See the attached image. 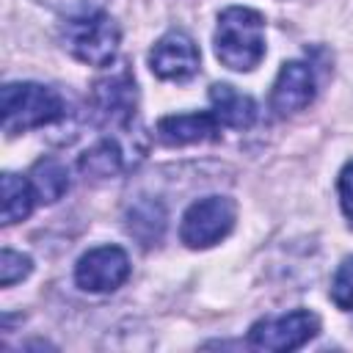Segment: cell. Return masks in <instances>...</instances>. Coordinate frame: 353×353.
<instances>
[{
	"label": "cell",
	"instance_id": "cell-19",
	"mask_svg": "<svg viewBox=\"0 0 353 353\" xmlns=\"http://www.w3.org/2000/svg\"><path fill=\"white\" fill-rule=\"evenodd\" d=\"M66 17H80V14H94V11H102L105 0H39Z\"/></svg>",
	"mask_w": 353,
	"mask_h": 353
},
{
	"label": "cell",
	"instance_id": "cell-8",
	"mask_svg": "<svg viewBox=\"0 0 353 353\" xmlns=\"http://www.w3.org/2000/svg\"><path fill=\"white\" fill-rule=\"evenodd\" d=\"M149 66L160 80H188L199 72V50L188 33L171 30L152 47Z\"/></svg>",
	"mask_w": 353,
	"mask_h": 353
},
{
	"label": "cell",
	"instance_id": "cell-1",
	"mask_svg": "<svg viewBox=\"0 0 353 353\" xmlns=\"http://www.w3.org/2000/svg\"><path fill=\"white\" fill-rule=\"evenodd\" d=\"M215 55L234 72H251L265 58V17L245 6H229L218 14Z\"/></svg>",
	"mask_w": 353,
	"mask_h": 353
},
{
	"label": "cell",
	"instance_id": "cell-7",
	"mask_svg": "<svg viewBox=\"0 0 353 353\" xmlns=\"http://www.w3.org/2000/svg\"><path fill=\"white\" fill-rule=\"evenodd\" d=\"M130 279V256L119 245H97L74 265V284L83 292H113Z\"/></svg>",
	"mask_w": 353,
	"mask_h": 353
},
{
	"label": "cell",
	"instance_id": "cell-6",
	"mask_svg": "<svg viewBox=\"0 0 353 353\" xmlns=\"http://www.w3.org/2000/svg\"><path fill=\"white\" fill-rule=\"evenodd\" d=\"M320 331V320L309 309H292L276 317H262L248 331V345L259 350L287 353L303 347L314 334Z\"/></svg>",
	"mask_w": 353,
	"mask_h": 353
},
{
	"label": "cell",
	"instance_id": "cell-3",
	"mask_svg": "<svg viewBox=\"0 0 353 353\" xmlns=\"http://www.w3.org/2000/svg\"><path fill=\"white\" fill-rule=\"evenodd\" d=\"M61 36L69 55L88 66H110L121 44V30L116 19L105 11L69 17Z\"/></svg>",
	"mask_w": 353,
	"mask_h": 353
},
{
	"label": "cell",
	"instance_id": "cell-2",
	"mask_svg": "<svg viewBox=\"0 0 353 353\" xmlns=\"http://www.w3.org/2000/svg\"><path fill=\"white\" fill-rule=\"evenodd\" d=\"M63 116V99L55 88L41 83H6L0 88V121L8 135H19Z\"/></svg>",
	"mask_w": 353,
	"mask_h": 353
},
{
	"label": "cell",
	"instance_id": "cell-4",
	"mask_svg": "<svg viewBox=\"0 0 353 353\" xmlns=\"http://www.w3.org/2000/svg\"><path fill=\"white\" fill-rule=\"evenodd\" d=\"M138 113V88L130 72H110L91 88V116L102 130L124 132Z\"/></svg>",
	"mask_w": 353,
	"mask_h": 353
},
{
	"label": "cell",
	"instance_id": "cell-17",
	"mask_svg": "<svg viewBox=\"0 0 353 353\" xmlns=\"http://www.w3.org/2000/svg\"><path fill=\"white\" fill-rule=\"evenodd\" d=\"M30 270H33V262H30L28 254L3 248V254H0V284L3 287H11V284L22 281L25 276H30Z\"/></svg>",
	"mask_w": 353,
	"mask_h": 353
},
{
	"label": "cell",
	"instance_id": "cell-11",
	"mask_svg": "<svg viewBox=\"0 0 353 353\" xmlns=\"http://www.w3.org/2000/svg\"><path fill=\"white\" fill-rule=\"evenodd\" d=\"M210 105L221 127L248 130L256 121V102L229 83H215L210 88Z\"/></svg>",
	"mask_w": 353,
	"mask_h": 353
},
{
	"label": "cell",
	"instance_id": "cell-16",
	"mask_svg": "<svg viewBox=\"0 0 353 353\" xmlns=\"http://www.w3.org/2000/svg\"><path fill=\"white\" fill-rule=\"evenodd\" d=\"M331 301L342 312H353V256L342 259L331 279Z\"/></svg>",
	"mask_w": 353,
	"mask_h": 353
},
{
	"label": "cell",
	"instance_id": "cell-14",
	"mask_svg": "<svg viewBox=\"0 0 353 353\" xmlns=\"http://www.w3.org/2000/svg\"><path fill=\"white\" fill-rule=\"evenodd\" d=\"M30 185L36 193V201L52 204L58 199H63V193L69 190V171L63 163H58L55 157H41L33 163L30 168Z\"/></svg>",
	"mask_w": 353,
	"mask_h": 353
},
{
	"label": "cell",
	"instance_id": "cell-12",
	"mask_svg": "<svg viewBox=\"0 0 353 353\" xmlns=\"http://www.w3.org/2000/svg\"><path fill=\"white\" fill-rule=\"evenodd\" d=\"M0 221L6 226L17 223V221H25L36 204V193H33V185L28 176H19L14 171H6L3 179H0Z\"/></svg>",
	"mask_w": 353,
	"mask_h": 353
},
{
	"label": "cell",
	"instance_id": "cell-18",
	"mask_svg": "<svg viewBox=\"0 0 353 353\" xmlns=\"http://www.w3.org/2000/svg\"><path fill=\"white\" fill-rule=\"evenodd\" d=\"M336 190H339V207L347 218V226L353 229V160H347L339 171V179H336Z\"/></svg>",
	"mask_w": 353,
	"mask_h": 353
},
{
	"label": "cell",
	"instance_id": "cell-9",
	"mask_svg": "<svg viewBox=\"0 0 353 353\" xmlns=\"http://www.w3.org/2000/svg\"><path fill=\"white\" fill-rule=\"evenodd\" d=\"M314 99V74L303 61L281 63L273 88H270V108L276 116H295L309 108Z\"/></svg>",
	"mask_w": 353,
	"mask_h": 353
},
{
	"label": "cell",
	"instance_id": "cell-10",
	"mask_svg": "<svg viewBox=\"0 0 353 353\" xmlns=\"http://www.w3.org/2000/svg\"><path fill=\"white\" fill-rule=\"evenodd\" d=\"M218 119L212 110H196V113H174L163 116L154 127L157 141L165 146H188V143H201V141H215L218 138Z\"/></svg>",
	"mask_w": 353,
	"mask_h": 353
},
{
	"label": "cell",
	"instance_id": "cell-13",
	"mask_svg": "<svg viewBox=\"0 0 353 353\" xmlns=\"http://www.w3.org/2000/svg\"><path fill=\"white\" fill-rule=\"evenodd\" d=\"M127 232L141 245H157L165 232V210L154 199H141L127 210Z\"/></svg>",
	"mask_w": 353,
	"mask_h": 353
},
{
	"label": "cell",
	"instance_id": "cell-5",
	"mask_svg": "<svg viewBox=\"0 0 353 353\" xmlns=\"http://www.w3.org/2000/svg\"><path fill=\"white\" fill-rule=\"evenodd\" d=\"M237 221V207L229 196H204L193 201L179 223V240L188 248H212L221 243Z\"/></svg>",
	"mask_w": 353,
	"mask_h": 353
},
{
	"label": "cell",
	"instance_id": "cell-15",
	"mask_svg": "<svg viewBox=\"0 0 353 353\" xmlns=\"http://www.w3.org/2000/svg\"><path fill=\"white\" fill-rule=\"evenodd\" d=\"M77 165H80V171L85 176H94V179L116 176L124 168V149H121V143L116 138H102L91 149H85L80 154Z\"/></svg>",
	"mask_w": 353,
	"mask_h": 353
}]
</instances>
